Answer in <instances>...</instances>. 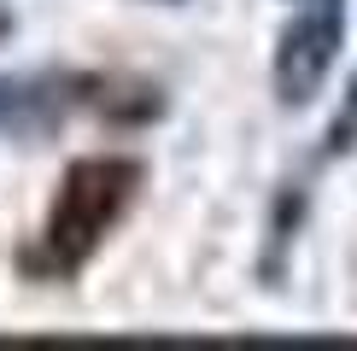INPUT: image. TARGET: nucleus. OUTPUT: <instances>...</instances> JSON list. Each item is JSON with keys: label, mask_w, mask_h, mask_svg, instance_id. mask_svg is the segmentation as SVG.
I'll use <instances>...</instances> for the list:
<instances>
[{"label": "nucleus", "mask_w": 357, "mask_h": 351, "mask_svg": "<svg viewBox=\"0 0 357 351\" xmlns=\"http://www.w3.org/2000/svg\"><path fill=\"white\" fill-rule=\"evenodd\" d=\"M146 170L135 158H77L59 182V199L47 211V263L53 270H82L88 258L106 246V234L123 223V211L135 205Z\"/></svg>", "instance_id": "1"}, {"label": "nucleus", "mask_w": 357, "mask_h": 351, "mask_svg": "<svg viewBox=\"0 0 357 351\" xmlns=\"http://www.w3.org/2000/svg\"><path fill=\"white\" fill-rule=\"evenodd\" d=\"M340 29H346V6L340 0H299V12L281 29L275 47V94L281 106H310L322 94L340 53Z\"/></svg>", "instance_id": "2"}, {"label": "nucleus", "mask_w": 357, "mask_h": 351, "mask_svg": "<svg viewBox=\"0 0 357 351\" xmlns=\"http://www.w3.org/2000/svg\"><path fill=\"white\" fill-rule=\"evenodd\" d=\"M65 117V100L47 82H29V77H0V135H47V129Z\"/></svg>", "instance_id": "3"}]
</instances>
